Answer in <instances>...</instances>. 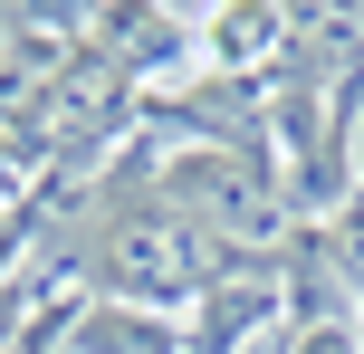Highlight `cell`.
Instances as JSON below:
<instances>
[{
    "mask_svg": "<svg viewBox=\"0 0 364 354\" xmlns=\"http://www.w3.org/2000/svg\"><path fill=\"white\" fill-rule=\"evenodd\" d=\"M269 48H278V10L269 0H230V10L201 29V57H211V67H259Z\"/></svg>",
    "mask_w": 364,
    "mask_h": 354,
    "instance_id": "obj_1",
    "label": "cell"
},
{
    "mask_svg": "<svg viewBox=\"0 0 364 354\" xmlns=\"http://www.w3.org/2000/svg\"><path fill=\"white\" fill-rule=\"evenodd\" d=\"M77 354H164V326H144V316H87L77 326Z\"/></svg>",
    "mask_w": 364,
    "mask_h": 354,
    "instance_id": "obj_2",
    "label": "cell"
}]
</instances>
